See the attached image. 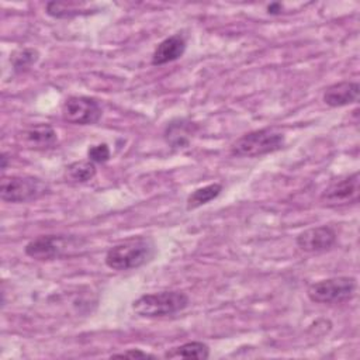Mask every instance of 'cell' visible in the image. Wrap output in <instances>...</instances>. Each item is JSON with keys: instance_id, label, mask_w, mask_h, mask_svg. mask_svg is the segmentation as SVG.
<instances>
[{"instance_id": "6da1fadb", "label": "cell", "mask_w": 360, "mask_h": 360, "mask_svg": "<svg viewBox=\"0 0 360 360\" xmlns=\"http://www.w3.org/2000/svg\"><path fill=\"white\" fill-rule=\"evenodd\" d=\"M155 253L156 246L149 236H131L111 246L104 262L112 270L127 271L145 266L153 259Z\"/></svg>"}, {"instance_id": "7a4b0ae2", "label": "cell", "mask_w": 360, "mask_h": 360, "mask_svg": "<svg viewBox=\"0 0 360 360\" xmlns=\"http://www.w3.org/2000/svg\"><path fill=\"white\" fill-rule=\"evenodd\" d=\"M190 298L183 291L165 290L149 292L132 301V311L142 318H163L184 311Z\"/></svg>"}, {"instance_id": "3957f363", "label": "cell", "mask_w": 360, "mask_h": 360, "mask_svg": "<svg viewBox=\"0 0 360 360\" xmlns=\"http://www.w3.org/2000/svg\"><path fill=\"white\" fill-rule=\"evenodd\" d=\"M284 143V134L276 128L255 129L242 135L232 143L231 155L238 158H260L280 150Z\"/></svg>"}, {"instance_id": "277c9868", "label": "cell", "mask_w": 360, "mask_h": 360, "mask_svg": "<svg viewBox=\"0 0 360 360\" xmlns=\"http://www.w3.org/2000/svg\"><path fill=\"white\" fill-rule=\"evenodd\" d=\"M84 243V239L73 235H41L30 240L24 252L35 260H53L79 252Z\"/></svg>"}, {"instance_id": "5b68a950", "label": "cell", "mask_w": 360, "mask_h": 360, "mask_svg": "<svg viewBox=\"0 0 360 360\" xmlns=\"http://www.w3.org/2000/svg\"><path fill=\"white\" fill-rule=\"evenodd\" d=\"M49 193V184L35 176H8L0 183V198L4 202H28Z\"/></svg>"}, {"instance_id": "8992f818", "label": "cell", "mask_w": 360, "mask_h": 360, "mask_svg": "<svg viewBox=\"0 0 360 360\" xmlns=\"http://www.w3.org/2000/svg\"><path fill=\"white\" fill-rule=\"evenodd\" d=\"M356 278L349 276L330 277L308 285L307 295L316 304H342L354 297Z\"/></svg>"}, {"instance_id": "52a82bcc", "label": "cell", "mask_w": 360, "mask_h": 360, "mask_svg": "<svg viewBox=\"0 0 360 360\" xmlns=\"http://www.w3.org/2000/svg\"><path fill=\"white\" fill-rule=\"evenodd\" d=\"M103 108L96 98L70 96L62 104V117L75 125H93L100 121Z\"/></svg>"}, {"instance_id": "ba28073f", "label": "cell", "mask_w": 360, "mask_h": 360, "mask_svg": "<svg viewBox=\"0 0 360 360\" xmlns=\"http://www.w3.org/2000/svg\"><path fill=\"white\" fill-rule=\"evenodd\" d=\"M360 195L359 172L330 183L322 193L321 200L328 207H342L356 204Z\"/></svg>"}, {"instance_id": "9c48e42d", "label": "cell", "mask_w": 360, "mask_h": 360, "mask_svg": "<svg viewBox=\"0 0 360 360\" xmlns=\"http://www.w3.org/2000/svg\"><path fill=\"white\" fill-rule=\"evenodd\" d=\"M338 240L336 231L329 225H319L300 232L295 238L297 246L307 253H321L330 250Z\"/></svg>"}, {"instance_id": "30bf717a", "label": "cell", "mask_w": 360, "mask_h": 360, "mask_svg": "<svg viewBox=\"0 0 360 360\" xmlns=\"http://www.w3.org/2000/svg\"><path fill=\"white\" fill-rule=\"evenodd\" d=\"M359 90L360 86L357 82L342 80L326 87L322 94V100L326 105L332 108L345 107L359 100Z\"/></svg>"}, {"instance_id": "8fae6325", "label": "cell", "mask_w": 360, "mask_h": 360, "mask_svg": "<svg viewBox=\"0 0 360 360\" xmlns=\"http://www.w3.org/2000/svg\"><path fill=\"white\" fill-rule=\"evenodd\" d=\"M186 38L180 34L170 35L160 41L152 53L150 63L153 66H162L180 59L186 52Z\"/></svg>"}, {"instance_id": "7c38bea8", "label": "cell", "mask_w": 360, "mask_h": 360, "mask_svg": "<svg viewBox=\"0 0 360 360\" xmlns=\"http://www.w3.org/2000/svg\"><path fill=\"white\" fill-rule=\"evenodd\" d=\"M22 141L32 149H48L55 146L58 136L53 127L49 124H37L22 132Z\"/></svg>"}, {"instance_id": "4fadbf2b", "label": "cell", "mask_w": 360, "mask_h": 360, "mask_svg": "<svg viewBox=\"0 0 360 360\" xmlns=\"http://www.w3.org/2000/svg\"><path fill=\"white\" fill-rule=\"evenodd\" d=\"M195 125L186 120L172 121L165 129V139L172 148H186L190 143V136L194 134Z\"/></svg>"}, {"instance_id": "5bb4252c", "label": "cell", "mask_w": 360, "mask_h": 360, "mask_svg": "<svg viewBox=\"0 0 360 360\" xmlns=\"http://www.w3.org/2000/svg\"><path fill=\"white\" fill-rule=\"evenodd\" d=\"M165 359H198L205 360L210 357V347L204 342L193 340L186 342L180 346L172 347L163 354Z\"/></svg>"}, {"instance_id": "9a60e30c", "label": "cell", "mask_w": 360, "mask_h": 360, "mask_svg": "<svg viewBox=\"0 0 360 360\" xmlns=\"http://www.w3.org/2000/svg\"><path fill=\"white\" fill-rule=\"evenodd\" d=\"M91 8L86 3H62V1H49L46 3V14L53 18H73L77 15H87L91 14Z\"/></svg>"}, {"instance_id": "2e32d148", "label": "cell", "mask_w": 360, "mask_h": 360, "mask_svg": "<svg viewBox=\"0 0 360 360\" xmlns=\"http://www.w3.org/2000/svg\"><path fill=\"white\" fill-rule=\"evenodd\" d=\"M222 191V184L219 183H211L204 187L195 188L188 197H187V210H194L198 208L214 198H217Z\"/></svg>"}, {"instance_id": "e0dca14e", "label": "cell", "mask_w": 360, "mask_h": 360, "mask_svg": "<svg viewBox=\"0 0 360 360\" xmlns=\"http://www.w3.org/2000/svg\"><path fill=\"white\" fill-rule=\"evenodd\" d=\"M96 173H97L96 163H93L89 159L87 160H76L66 167L68 177L76 183H87L96 176Z\"/></svg>"}, {"instance_id": "ac0fdd59", "label": "cell", "mask_w": 360, "mask_h": 360, "mask_svg": "<svg viewBox=\"0 0 360 360\" xmlns=\"http://www.w3.org/2000/svg\"><path fill=\"white\" fill-rule=\"evenodd\" d=\"M39 58V53L37 49H32V48H24L18 52H15L13 56H11V63H13V68L15 72H24L27 69H30Z\"/></svg>"}, {"instance_id": "d6986e66", "label": "cell", "mask_w": 360, "mask_h": 360, "mask_svg": "<svg viewBox=\"0 0 360 360\" xmlns=\"http://www.w3.org/2000/svg\"><path fill=\"white\" fill-rule=\"evenodd\" d=\"M110 155H111V152H110V148L107 143L93 145L87 150V158L93 163H105V162H108Z\"/></svg>"}, {"instance_id": "ffe728a7", "label": "cell", "mask_w": 360, "mask_h": 360, "mask_svg": "<svg viewBox=\"0 0 360 360\" xmlns=\"http://www.w3.org/2000/svg\"><path fill=\"white\" fill-rule=\"evenodd\" d=\"M111 357H118V359H156L155 354L146 353L141 349H128L121 353H112Z\"/></svg>"}, {"instance_id": "44dd1931", "label": "cell", "mask_w": 360, "mask_h": 360, "mask_svg": "<svg viewBox=\"0 0 360 360\" xmlns=\"http://www.w3.org/2000/svg\"><path fill=\"white\" fill-rule=\"evenodd\" d=\"M267 13L271 14V15H277V14H281V4L280 3H271L267 6Z\"/></svg>"}, {"instance_id": "7402d4cb", "label": "cell", "mask_w": 360, "mask_h": 360, "mask_svg": "<svg viewBox=\"0 0 360 360\" xmlns=\"http://www.w3.org/2000/svg\"><path fill=\"white\" fill-rule=\"evenodd\" d=\"M0 160H1V170H6L7 169V153H1V158H0Z\"/></svg>"}]
</instances>
